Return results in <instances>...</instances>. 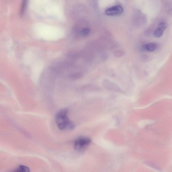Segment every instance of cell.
Listing matches in <instances>:
<instances>
[{"label": "cell", "mask_w": 172, "mask_h": 172, "mask_svg": "<svg viewBox=\"0 0 172 172\" xmlns=\"http://www.w3.org/2000/svg\"><path fill=\"white\" fill-rule=\"evenodd\" d=\"M158 44L155 43H152L145 44L143 46L142 49L144 51L153 52L158 48Z\"/></svg>", "instance_id": "5b68a950"}, {"label": "cell", "mask_w": 172, "mask_h": 172, "mask_svg": "<svg viewBox=\"0 0 172 172\" xmlns=\"http://www.w3.org/2000/svg\"><path fill=\"white\" fill-rule=\"evenodd\" d=\"M68 110L64 109L60 110L56 114V123L61 130H72L75 128V125L68 118Z\"/></svg>", "instance_id": "6da1fadb"}, {"label": "cell", "mask_w": 172, "mask_h": 172, "mask_svg": "<svg viewBox=\"0 0 172 172\" xmlns=\"http://www.w3.org/2000/svg\"><path fill=\"white\" fill-rule=\"evenodd\" d=\"M167 25V23L165 22H160L154 31L153 33L154 36L157 38L161 37L163 35L164 31L166 29Z\"/></svg>", "instance_id": "277c9868"}, {"label": "cell", "mask_w": 172, "mask_h": 172, "mask_svg": "<svg viewBox=\"0 0 172 172\" xmlns=\"http://www.w3.org/2000/svg\"><path fill=\"white\" fill-rule=\"evenodd\" d=\"M90 32V29L89 28H83L81 30V34L82 35L85 36L89 34Z\"/></svg>", "instance_id": "52a82bcc"}, {"label": "cell", "mask_w": 172, "mask_h": 172, "mask_svg": "<svg viewBox=\"0 0 172 172\" xmlns=\"http://www.w3.org/2000/svg\"><path fill=\"white\" fill-rule=\"evenodd\" d=\"M91 143V140L88 137H80L76 140L74 143L75 150L82 152L85 151Z\"/></svg>", "instance_id": "7a4b0ae2"}, {"label": "cell", "mask_w": 172, "mask_h": 172, "mask_svg": "<svg viewBox=\"0 0 172 172\" xmlns=\"http://www.w3.org/2000/svg\"><path fill=\"white\" fill-rule=\"evenodd\" d=\"M10 172H30V170L27 166L21 165Z\"/></svg>", "instance_id": "8992f818"}, {"label": "cell", "mask_w": 172, "mask_h": 172, "mask_svg": "<svg viewBox=\"0 0 172 172\" xmlns=\"http://www.w3.org/2000/svg\"><path fill=\"white\" fill-rule=\"evenodd\" d=\"M123 11V7L120 5H116L106 9L105 13L108 16H117L121 15Z\"/></svg>", "instance_id": "3957f363"}, {"label": "cell", "mask_w": 172, "mask_h": 172, "mask_svg": "<svg viewBox=\"0 0 172 172\" xmlns=\"http://www.w3.org/2000/svg\"><path fill=\"white\" fill-rule=\"evenodd\" d=\"M167 13L170 15L172 16V7H170L167 10Z\"/></svg>", "instance_id": "ba28073f"}]
</instances>
